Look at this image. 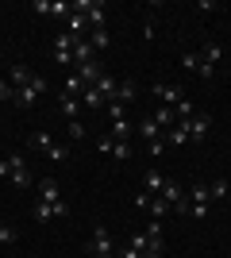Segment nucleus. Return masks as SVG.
<instances>
[{"instance_id":"obj_2","label":"nucleus","mask_w":231,"mask_h":258,"mask_svg":"<svg viewBox=\"0 0 231 258\" xmlns=\"http://www.w3.org/2000/svg\"><path fill=\"white\" fill-rule=\"evenodd\" d=\"M185 127H189V143H204L212 131V116L208 112H197L193 119H185Z\"/></svg>"},{"instance_id":"obj_24","label":"nucleus","mask_w":231,"mask_h":258,"mask_svg":"<svg viewBox=\"0 0 231 258\" xmlns=\"http://www.w3.org/2000/svg\"><path fill=\"white\" fill-rule=\"evenodd\" d=\"M89 43H93V50H104V46H108V31H104V27H93V31H89Z\"/></svg>"},{"instance_id":"obj_21","label":"nucleus","mask_w":231,"mask_h":258,"mask_svg":"<svg viewBox=\"0 0 231 258\" xmlns=\"http://www.w3.org/2000/svg\"><path fill=\"white\" fill-rule=\"evenodd\" d=\"M31 216L39 220V224H50V220H54V205H43V201H35V205H31Z\"/></svg>"},{"instance_id":"obj_36","label":"nucleus","mask_w":231,"mask_h":258,"mask_svg":"<svg viewBox=\"0 0 231 258\" xmlns=\"http://www.w3.org/2000/svg\"><path fill=\"white\" fill-rule=\"evenodd\" d=\"M189 216L193 220H208V205H189Z\"/></svg>"},{"instance_id":"obj_4","label":"nucleus","mask_w":231,"mask_h":258,"mask_svg":"<svg viewBox=\"0 0 231 258\" xmlns=\"http://www.w3.org/2000/svg\"><path fill=\"white\" fill-rule=\"evenodd\" d=\"M35 201H43V205H58V201H62V189H58L54 177H43V181H39V197H35Z\"/></svg>"},{"instance_id":"obj_8","label":"nucleus","mask_w":231,"mask_h":258,"mask_svg":"<svg viewBox=\"0 0 231 258\" xmlns=\"http://www.w3.org/2000/svg\"><path fill=\"white\" fill-rule=\"evenodd\" d=\"M39 97H43V93H39L35 85H23V89H16V100H12V104L27 112V108H35V100H39Z\"/></svg>"},{"instance_id":"obj_10","label":"nucleus","mask_w":231,"mask_h":258,"mask_svg":"<svg viewBox=\"0 0 231 258\" xmlns=\"http://www.w3.org/2000/svg\"><path fill=\"white\" fill-rule=\"evenodd\" d=\"M73 74L81 77L85 85H97V81H100V74H104V66H100V62H85V66H77Z\"/></svg>"},{"instance_id":"obj_41","label":"nucleus","mask_w":231,"mask_h":258,"mask_svg":"<svg viewBox=\"0 0 231 258\" xmlns=\"http://www.w3.org/2000/svg\"><path fill=\"white\" fill-rule=\"evenodd\" d=\"M116 258H139V250H135V247H120V250H116Z\"/></svg>"},{"instance_id":"obj_28","label":"nucleus","mask_w":231,"mask_h":258,"mask_svg":"<svg viewBox=\"0 0 231 258\" xmlns=\"http://www.w3.org/2000/svg\"><path fill=\"white\" fill-rule=\"evenodd\" d=\"M177 116H181V123L197 116V108H193V100H181V104H177Z\"/></svg>"},{"instance_id":"obj_22","label":"nucleus","mask_w":231,"mask_h":258,"mask_svg":"<svg viewBox=\"0 0 231 258\" xmlns=\"http://www.w3.org/2000/svg\"><path fill=\"white\" fill-rule=\"evenodd\" d=\"M220 58H223V46L220 43H208L204 50H200V62H208V66H220Z\"/></svg>"},{"instance_id":"obj_34","label":"nucleus","mask_w":231,"mask_h":258,"mask_svg":"<svg viewBox=\"0 0 231 258\" xmlns=\"http://www.w3.org/2000/svg\"><path fill=\"white\" fill-rule=\"evenodd\" d=\"M4 100H16V89H12V81H0V104Z\"/></svg>"},{"instance_id":"obj_27","label":"nucleus","mask_w":231,"mask_h":258,"mask_svg":"<svg viewBox=\"0 0 231 258\" xmlns=\"http://www.w3.org/2000/svg\"><path fill=\"white\" fill-rule=\"evenodd\" d=\"M208 193H212V201H223V197H227V181H223V177H216Z\"/></svg>"},{"instance_id":"obj_19","label":"nucleus","mask_w":231,"mask_h":258,"mask_svg":"<svg viewBox=\"0 0 231 258\" xmlns=\"http://www.w3.org/2000/svg\"><path fill=\"white\" fill-rule=\"evenodd\" d=\"M139 135H143L146 143H154V139H162V127H158V123H154V119H139Z\"/></svg>"},{"instance_id":"obj_7","label":"nucleus","mask_w":231,"mask_h":258,"mask_svg":"<svg viewBox=\"0 0 231 258\" xmlns=\"http://www.w3.org/2000/svg\"><path fill=\"white\" fill-rule=\"evenodd\" d=\"M8 162H12V181L20 185V189H27V185H31V170L23 166V158H20V154H12Z\"/></svg>"},{"instance_id":"obj_12","label":"nucleus","mask_w":231,"mask_h":258,"mask_svg":"<svg viewBox=\"0 0 231 258\" xmlns=\"http://www.w3.org/2000/svg\"><path fill=\"white\" fill-rule=\"evenodd\" d=\"M135 97H139V85H135V77H123L120 85H116V100H120V104H131Z\"/></svg>"},{"instance_id":"obj_25","label":"nucleus","mask_w":231,"mask_h":258,"mask_svg":"<svg viewBox=\"0 0 231 258\" xmlns=\"http://www.w3.org/2000/svg\"><path fill=\"white\" fill-rule=\"evenodd\" d=\"M146 208H150L154 220H166V212H170V205H166L162 197H150V205H146Z\"/></svg>"},{"instance_id":"obj_11","label":"nucleus","mask_w":231,"mask_h":258,"mask_svg":"<svg viewBox=\"0 0 231 258\" xmlns=\"http://www.w3.org/2000/svg\"><path fill=\"white\" fill-rule=\"evenodd\" d=\"M162 139H166V147H185V143H189V127L181 123V119H177V123H174L170 131H166Z\"/></svg>"},{"instance_id":"obj_18","label":"nucleus","mask_w":231,"mask_h":258,"mask_svg":"<svg viewBox=\"0 0 231 258\" xmlns=\"http://www.w3.org/2000/svg\"><path fill=\"white\" fill-rule=\"evenodd\" d=\"M81 104H85V108H108V100L97 93V85H85V93H81Z\"/></svg>"},{"instance_id":"obj_17","label":"nucleus","mask_w":231,"mask_h":258,"mask_svg":"<svg viewBox=\"0 0 231 258\" xmlns=\"http://www.w3.org/2000/svg\"><path fill=\"white\" fill-rule=\"evenodd\" d=\"M46 162H50V166H62V162H69V147H66V143H50Z\"/></svg>"},{"instance_id":"obj_39","label":"nucleus","mask_w":231,"mask_h":258,"mask_svg":"<svg viewBox=\"0 0 231 258\" xmlns=\"http://www.w3.org/2000/svg\"><path fill=\"white\" fill-rule=\"evenodd\" d=\"M146 147H150V154H154V158H158V154L166 151V139H154V143H146Z\"/></svg>"},{"instance_id":"obj_35","label":"nucleus","mask_w":231,"mask_h":258,"mask_svg":"<svg viewBox=\"0 0 231 258\" xmlns=\"http://www.w3.org/2000/svg\"><path fill=\"white\" fill-rule=\"evenodd\" d=\"M197 77H204V81H212V77H216V66L200 62V66H197Z\"/></svg>"},{"instance_id":"obj_23","label":"nucleus","mask_w":231,"mask_h":258,"mask_svg":"<svg viewBox=\"0 0 231 258\" xmlns=\"http://www.w3.org/2000/svg\"><path fill=\"white\" fill-rule=\"evenodd\" d=\"M189 205H208L212 201V193H208V185H193V189H189Z\"/></svg>"},{"instance_id":"obj_5","label":"nucleus","mask_w":231,"mask_h":258,"mask_svg":"<svg viewBox=\"0 0 231 258\" xmlns=\"http://www.w3.org/2000/svg\"><path fill=\"white\" fill-rule=\"evenodd\" d=\"M54 104H58V116L66 119V123H69V119H77V108H81V100H77V97H69V93H58Z\"/></svg>"},{"instance_id":"obj_16","label":"nucleus","mask_w":231,"mask_h":258,"mask_svg":"<svg viewBox=\"0 0 231 258\" xmlns=\"http://www.w3.org/2000/svg\"><path fill=\"white\" fill-rule=\"evenodd\" d=\"M116 85H120L116 77L100 74V81H97V93H100V97H104V100H108V104H112V100H116Z\"/></svg>"},{"instance_id":"obj_31","label":"nucleus","mask_w":231,"mask_h":258,"mask_svg":"<svg viewBox=\"0 0 231 258\" xmlns=\"http://www.w3.org/2000/svg\"><path fill=\"white\" fill-rule=\"evenodd\" d=\"M31 12H39V16H54V4H50V0H35Z\"/></svg>"},{"instance_id":"obj_42","label":"nucleus","mask_w":231,"mask_h":258,"mask_svg":"<svg viewBox=\"0 0 231 258\" xmlns=\"http://www.w3.org/2000/svg\"><path fill=\"white\" fill-rule=\"evenodd\" d=\"M0 177H12V162L8 158H0Z\"/></svg>"},{"instance_id":"obj_20","label":"nucleus","mask_w":231,"mask_h":258,"mask_svg":"<svg viewBox=\"0 0 231 258\" xmlns=\"http://www.w3.org/2000/svg\"><path fill=\"white\" fill-rule=\"evenodd\" d=\"M112 135H116V143H131L135 127L127 123V119H116V123H112Z\"/></svg>"},{"instance_id":"obj_3","label":"nucleus","mask_w":231,"mask_h":258,"mask_svg":"<svg viewBox=\"0 0 231 258\" xmlns=\"http://www.w3.org/2000/svg\"><path fill=\"white\" fill-rule=\"evenodd\" d=\"M154 97L166 100V108H174V104L185 100V89H181V85H166V81H154Z\"/></svg>"},{"instance_id":"obj_29","label":"nucleus","mask_w":231,"mask_h":258,"mask_svg":"<svg viewBox=\"0 0 231 258\" xmlns=\"http://www.w3.org/2000/svg\"><path fill=\"white\" fill-rule=\"evenodd\" d=\"M123 112H127V104H120V100H112V104H108V119H112V123L123 119Z\"/></svg>"},{"instance_id":"obj_9","label":"nucleus","mask_w":231,"mask_h":258,"mask_svg":"<svg viewBox=\"0 0 231 258\" xmlns=\"http://www.w3.org/2000/svg\"><path fill=\"white\" fill-rule=\"evenodd\" d=\"M85 62H97V50H93V43L89 39H81V43H73V70Z\"/></svg>"},{"instance_id":"obj_13","label":"nucleus","mask_w":231,"mask_h":258,"mask_svg":"<svg viewBox=\"0 0 231 258\" xmlns=\"http://www.w3.org/2000/svg\"><path fill=\"white\" fill-rule=\"evenodd\" d=\"M162 185H166L162 173H158V170H146V177H143V193L146 197H158V193H162Z\"/></svg>"},{"instance_id":"obj_6","label":"nucleus","mask_w":231,"mask_h":258,"mask_svg":"<svg viewBox=\"0 0 231 258\" xmlns=\"http://www.w3.org/2000/svg\"><path fill=\"white\" fill-rule=\"evenodd\" d=\"M31 77H35V70H31V66H23V62H16V66L8 70V81H12V89L31 85Z\"/></svg>"},{"instance_id":"obj_38","label":"nucleus","mask_w":231,"mask_h":258,"mask_svg":"<svg viewBox=\"0 0 231 258\" xmlns=\"http://www.w3.org/2000/svg\"><path fill=\"white\" fill-rule=\"evenodd\" d=\"M66 216H69V205H66V201H58V205H54V220H66Z\"/></svg>"},{"instance_id":"obj_32","label":"nucleus","mask_w":231,"mask_h":258,"mask_svg":"<svg viewBox=\"0 0 231 258\" xmlns=\"http://www.w3.org/2000/svg\"><path fill=\"white\" fill-rule=\"evenodd\" d=\"M66 131H69V139H81V135H85V123H81V119H69Z\"/></svg>"},{"instance_id":"obj_15","label":"nucleus","mask_w":231,"mask_h":258,"mask_svg":"<svg viewBox=\"0 0 231 258\" xmlns=\"http://www.w3.org/2000/svg\"><path fill=\"white\" fill-rule=\"evenodd\" d=\"M50 143H54V139H50V135H46V131H31V135H27V151H50Z\"/></svg>"},{"instance_id":"obj_14","label":"nucleus","mask_w":231,"mask_h":258,"mask_svg":"<svg viewBox=\"0 0 231 258\" xmlns=\"http://www.w3.org/2000/svg\"><path fill=\"white\" fill-rule=\"evenodd\" d=\"M154 123H158V127H162V135H166V131H170V127H174V119H177V112H174V108H166V104H158V112H154Z\"/></svg>"},{"instance_id":"obj_40","label":"nucleus","mask_w":231,"mask_h":258,"mask_svg":"<svg viewBox=\"0 0 231 258\" xmlns=\"http://www.w3.org/2000/svg\"><path fill=\"white\" fill-rule=\"evenodd\" d=\"M143 39H146V43H154V20L143 23Z\"/></svg>"},{"instance_id":"obj_26","label":"nucleus","mask_w":231,"mask_h":258,"mask_svg":"<svg viewBox=\"0 0 231 258\" xmlns=\"http://www.w3.org/2000/svg\"><path fill=\"white\" fill-rule=\"evenodd\" d=\"M112 158L127 162V158H131V143H112Z\"/></svg>"},{"instance_id":"obj_30","label":"nucleus","mask_w":231,"mask_h":258,"mask_svg":"<svg viewBox=\"0 0 231 258\" xmlns=\"http://www.w3.org/2000/svg\"><path fill=\"white\" fill-rule=\"evenodd\" d=\"M0 243H4V247H12V243H16V227L0 224Z\"/></svg>"},{"instance_id":"obj_33","label":"nucleus","mask_w":231,"mask_h":258,"mask_svg":"<svg viewBox=\"0 0 231 258\" xmlns=\"http://www.w3.org/2000/svg\"><path fill=\"white\" fill-rule=\"evenodd\" d=\"M181 66H185L189 74H197V66H200V54H185V58H181Z\"/></svg>"},{"instance_id":"obj_1","label":"nucleus","mask_w":231,"mask_h":258,"mask_svg":"<svg viewBox=\"0 0 231 258\" xmlns=\"http://www.w3.org/2000/svg\"><path fill=\"white\" fill-rule=\"evenodd\" d=\"M85 254L89 258H112L116 254V243H112V235H108L104 224L93 227V235H89V243H85Z\"/></svg>"},{"instance_id":"obj_37","label":"nucleus","mask_w":231,"mask_h":258,"mask_svg":"<svg viewBox=\"0 0 231 258\" xmlns=\"http://www.w3.org/2000/svg\"><path fill=\"white\" fill-rule=\"evenodd\" d=\"M127 247H135V250H139V254H143V250H146V231H139V235H131V243H127Z\"/></svg>"}]
</instances>
